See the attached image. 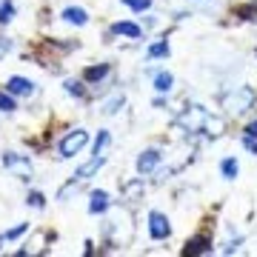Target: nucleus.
<instances>
[{"label": "nucleus", "instance_id": "1", "mask_svg": "<svg viewBox=\"0 0 257 257\" xmlns=\"http://www.w3.org/2000/svg\"><path fill=\"white\" fill-rule=\"evenodd\" d=\"M106 234L111 237L114 246H128V243H132V237H135V223H132L128 209H117L109 220H106Z\"/></svg>", "mask_w": 257, "mask_h": 257}, {"label": "nucleus", "instance_id": "2", "mask_svg": "<svg viewBox=\"0 0 257 257\" xmlns=\"http://www.w3.org/2000/svg\"><path fill=\"white\" fill-rule=\"evenodd\" d=\"M257 103V92L251 86H237V89H231L226 97H223V109L229 111V114H246L248 109H254Z\"/></svg>", "mask_w": 257, "mask_h": 257}, {"label": "nucleus", "instance_id": "3", "mask_svg": "<svg viewBox=\"0 0 257 257\" xmlns=\"http://www.w3.org/2000/svg\"><path fill=\"white\" fill-rule=\"evenodd\" d=\"M86 143H89L86 128H74V132H69V135L63 138V143H60V157H74Z\"/></svg>", "mask_w": 257, "mask_h": 257}, {"label": "nucleus", "instance_id": "4", "mask_svg": "<svg viewBox=\"0 0 257 257\" xmlns=\"http://www.w3.org/2000/svg\"><path fill=\"white\" fill-rule=\"evenodd\" d=\"M3 166H6L15 177H20V180H32V163H29L23 155L6 152V155H3Z\"/></svg>", "mask_w": 257, "mask_h": 257}, {"label": "nucleus", "instance_id": "5", "mask_svg": "<svg viewBox=\"0 0 257 257\" xmlns=\"http://www.w3.org/2000/svg\"><path fill=\"white\" fill-rule=\"evenodd\" d=\"M149 234H152L155 240H166V237H169V234H172L169 217L160 214V211H152V214H149Z\"/></svg>", "mask_w": 257, "mask_h": 257}, {"label": "nucleus", "instance_id": "6", "mask_svg": "<svg viewBox=\"0 0 257 257\" xmlns=\"http://www.w3.org/2000/svg\"><path fill=\"white\" fill-rule=\"evenodd\" d=\"M206 117H209V111L203 109V106H192V109H189L183 117H180V123H183L189 132H203V123H206Z\"/></svg>", "mask_w": 257, "mask_h": 257}, {"label": "nucleus", "instance_id": "7", "mask_svg": "<svg viewBox=\"0 0 257 257\" xmlns=\"http://www.w3.org/2000/svg\"><path fill=\"white\" fill-rule=\"evenodd\" d=\"M6 92L18 94V97H32L35 94V83L26 80V77H9L6 80Z\"/></svg>", "mask_w": 257, "mask_h": 257}, {"label": "nucleus", "instance_id": "8", "mask_svg": "<svg viewBox=\"0 0 257 257\" xmlns=\"http://www.w3.org/2000/svg\"><path fill=\"white\" fill-rule=\"evenodd\" d=\"M157 163H160V152H157V149H146V152H140V157H138V172L140 175H152L157 169Z\"/></svg>", "mask_w": 257, "mask_h": 257}, {"label": "nucleus", "instance_id": "9", "mask_svg": "<svg viewBox=\"0 0 257 257\" xmlns=\"http://www.w3.org/2000/svg\"><path fill=\"white\" fill-rule=\"evenodd\" d=\"M120 192H123V197H126L128 203L143 200V192H146V186H143V177H132V180H126V183L120 186Z\"/></svg>", "mask_w": 257, "mask_h": 257}, {"label": "nucleus", "instance_id": "10", "mask_svg": "<svg viewBox=\"0 0 257 257\" xmlns=\"http://www.w3.org/2000/svg\"><path fill=\"white\" fill-rule=\"evenodd\" d=\"M103 163H106V157H103V155H94L89 163H83L80 169L74 172V177H77V180H89L92 175H97V169H100Z\"/></svg>", "mask_w": 257, "mask_h": 257}, {"label": "nucleus", "instance_id": "11", "mask_svg": "<svg viewBox=\"0 0 257 257\" xmlns=\"http://www.w3.org/2000/svg\"><path fill=\"white\" fill-rule=\"evenodd\" d=\"M63 20L72 23V26H86V23H89V15H86V9H80V6H69V9H63Z\"/></svg>", "mask_w": 257, "mask_h": 257}, {"label": "nucleus", "instance_id": "12", "mask_svg": "<svg viewBox=\"0 0 257 257\" xmlns=\"http://www.w3.org/2000/svg\"><path fill=\"white\" fill-rule=\"evenodd\" d=\"M106 209H109V194L103 192V189L92 192V200H89V211H92V214H103Z\"/></svg>", "mask_w": 257, "mask_h": 257}, {"label": "nucleus", "instance_id": "13", "mask_svg": "<svg viewBox=\"0 0 257 257\" xmlns=\"http://www.w3.org/2000/svg\"><path fill=\"white\" fill-rule=\"evenodd\" d=\"M183 251H186V254H209V251H211V240L209 237H194V240L186 243Z\"/></svg>", "mask_w": 257, "mask_h": 257}, {"label": "nucleus", "instance_id": "14", "mask_svg": "<svg viewBox=\"0 0 257 257\" xmlns=\"http://www.w3.org/2000/svg\"><path fill=\"white\" fill-rule=\"evenodd\" d=\"M46 240H49V234H46V231H37L35 237H32V240L26 243V248H23L20 254H40V251L46 248Z\"/></svg>", "mask_w": 257, "mask_h": 257}, {"label": "nucleus", "instance_id": "15", "mask_svg": "<svg viewBox=\"0 0 257 257\" xmlns=\"http://www.w3.org/2000/svg\"><path fill=\"white\" fill-rule=\"evenodd\" d=\"M111 32H114V35H120V37H132V40H138V37L143 35V29L135 26V23H126V20H123V23H114V26H111Z\"/></svg>", "mask_w": 257, "mask_h": 257}, {"label": "nucleus", "instance_id": "16", "mask_svg": "<svg viewBox=\"0 0 257 257\" xmlns=\"http://www.w3.org/2000/svg\"><path fill=\"white\" fill-rule=\"evenodd\" d=\"M109 72H111V69H109V63H100V66H89L83 77H86L89 83H100L103 77H109Z\"/></svg>", "mask_w": 257, "mask_h": 257}, {"label": "nucleus", "instance_id": "17", "mask_svg": "<svg viewBox=\"0 0 257 257\" xmlns=\"http://www.w3.org/2000/svg\"><path fill=\"white\" fill-rule=\"evenodd\" d=\"M172 86H175V77H172V72H157L155 74V89L160 94L172 92Z\"/></svg>", "mask_w": 257, "mask_h": 257}, {"label": "nucleus", "instance_id": "18", "mask_svg": "<svg viewBox=\"0 0 257 257\" xmlns=\"http://www.w3.org/2000/svg\"><path fill=\"white\" fill-rule=\"evenodd\" d=\"M223 128H226V126H223L220 117H206V123H203V132H206L209 138H220Z\"/></svg>", "mask_w": 257, "mask_h": 257}, {"label": "nucleus", "instance_id": "19", "mask_svg": "<svg viewBox=\"0 0 257 257\" xmlns=\"http://www.w3.org/2000/svg\"><path fill=\"white\" fill-rule=\"evenodd\" d=\"M237 172H240V166H237V160H234V157H226V160L220 163V175L226 177V180H234V177H237Z\"/></svg>", "mask_w": 257, "mask_h": 257}, {"label": "nucleus", "instance_id": "20", "mask_svg": "<svg viewBox=\"0 0 257 257\" xmlns=\"http://www.w3.org/2000/svg\"><path fill=\"white\" fill-rule=\"evenodd\" d=\"M12 18H15V3L12 0H3L0 3V23H9Z\"/></svg>", "mask_w": 257, "mask_h": 257}, {"label": "nucleus", "instance_id": "21", "mask_svg": "<svg viewBox=\"0 0 257 257\" xmlns=\"http://www.w3.org/2000/svg\"><path fill=\"white\" fill-rule=\"evenodd\" d=\"M109 143H111V135H109V132H100V135H97V140H94V155H103Z\"/></svg>", "mask_w": 257, "mask_h": 257}, {"label": "nucleus", "instance_id": "22", "mask_svg": "<svg viewBox=\"0 0 257 257\" xmlns=\"http://www.w3.org/2000/svg\"><path fill=\"white\" fill-rule=\"evenodd\" d=\"M120 106H123V94H114L111 100L103 103V114H114V111H117Z\"/></svg>", "mask_w": 257, "mask_h": 257}, {"label": "nucleus", "instance_id": "23", "mask_svg": "<svg viewBox=\"0 0 257 257\" xmlns=\"http://www.w3.org/2000/svg\"><path fill=\"white\" fill-rule=\"evenodd\" d=\"M123 6H128L132 12H146L149 6H152V0H120Z\"/></svg>", "mask_w": 257, "mask_h": 257}, {"label": "nucleus", "instance_id": "24", "mask_svg": "<svg viewBox=\"0 0 257 257\" xmlns=\"http://www.w3.org/2000/svg\"><path fill=\"white\" fill-rule=\"evenodd\" d=\"M72 194H77V183H74V180H72V183H66L63 189L57 192V200H60V203H66L69 197H72Z\"/></svg>", "mask_w": 257, "mask_h": 257}, {"label": "nucleus", "instance_id": "25", "mask_svg": "<svg viewBox=\"0 0 257 257\" xmlns=\"http://www.w3.org/2000/svg\"><path fill=\"white\" fill-rule=\"evenodd\" d=\"M63 89H66L69 94H74V97H83V83H80V80H66Z\"/></svg>", "mask_w": 257, "mask_h": 257}, {"label": "nucleus", "instance_id": "26", "mask_svg": "<svg viewBox=\"0 0 257 257\" xmlns=\"http://www.w3.org/2000/svg\"><path fill=\"white\" fill-rule=\"evenodd\" d=\"M0 111H15V100H12V92H0Z\"/></svg>", "mask_w": 257, "mask_h": 257}, {"label": "nucleus", "instance_id": "27", "mask_svg": "<svg viewBox=\"0 0 257 257\" xmlns=\"http://www.w3.org/2000/svg\"><path fill=\"white\" fill-rule=\"evenodd\" d=\"M23 231H29V223H20V226H15V229H9L6 234H3V237H6V240H18L20 234H23Z\"/></svg>", "mask_w": 257, "mask_h": 257}, {"label": "nucleus", "instance_id": "28", "mask_svg": "<svg viewBox=\"0 0 257 257\" xmlns=\"http://www.w3.org/2000/svg\"><path fill=\"white\" fill-rule=\"evenodd\" d=\"M26 203L32 206V209H43V194H40V192H32V194L26 197Z\"/></svg>", "mask_w": 257, "mask_h": 257}, {"label": "nucleus", "instance_id": "29", "mask_svg": "<svg viewBox=\"0 0 257 257\" xmlns=\"http://www.w3.org/2000/svg\"><path fill=\"white\" fill-rule=\"evenodd\" d=\"M163 55H169V46L166 43H155V46L149 49V57H163Z\"/></svg>", "mask_w": 257, "mask_h": 257}, {"label": "nucleus", "instance_id": "30", "mask_svg": "<svg viewBox=\"0 0 257 257\" xmlns=\"http://www.w3.org/2000/svg\"><path fill=\"white\" fill-rule=\"evenodd\" d=\"M9 52H12V40L9 37H0V60L9 55Z\"/></svg>", "mask_w": 257, "mask_h": 257}, {"label": "nucleus", "instance_id": "31", "mask_svg": "<svg viewBox=\"0 0 257 257\" xmlns=\"http://www.w3.org/2000/svg\"><path fill=\"white\" fill-rule=\"evenodd\" d=\"M246 135H248V138H257V120H254V123H248Z\"/></svg>", "mask_w": 257, "mask_h": 257}]
</instances>
